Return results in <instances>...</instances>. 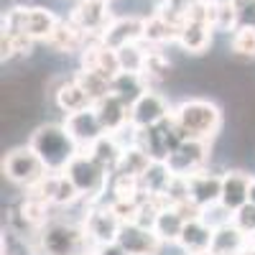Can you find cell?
<instances>
[{
    "label": "cell",
    "mask_w": 255,
    "mask_h": 255,
    "mask_svg": "<svg viewBox=\"0 0 255 255\" xmlns=\"http://www.w3.org/2000/svg\"><path fill=\"white\" fill-rule=\"evenodd\" d=\"M145 41H135V44H128L123 49H118V61H120V72H133L140 74L145 67Z\"/></svg>",
    "instance_id": "cell-32"
},
{
    "label": "cell",
    "mask_w": 255,
    "mask_h": 255,
    "mask_svg": "<svg viewBox=\"0 0 255 255\" xmlns=\"http://www.w3.org/2000/svg\"><path fill=\"white\" fill-rule=\"evenodd\" d=\"M212 235H215V227L207 225L202 217H194V220H186V225L181 230V238H179V245L189 255L191 253H199V250H209Z\"/></svg>",
    "instance_id": "cell-25"
},
{
    "label": "cell",
    "mask_w": 255,
    "mask_h": 255,
    "mask_svg": "<svg viewBox=\"0 0 255 255\" xmlns=\"http://www.w3.org/2000/svg\"><path fill=\"white\" fill-rule=\"evenodd\" d=\"M90 255H130L120 243H108V245H95Z\"/></svg>",
    "instance_id": "cell-40"
},
{
    "label": "cell",
    "mask_w": 255,
    "mask_h": 255,
    "mask_svg": "<svg viewBox=\"0 0 255 255\" xmlns=\"http://www.w3.org/2000/svg\"><path fill=\"white\" fill-rule=\"evenodd\" d=\"M171 115V108L163 95H158L156 90H145L133 105H130V125L138 130H145L161 120H166Z\"/></svg>",
    "instance_id": "cell-11"
},
{
    "label": "cell",
    "mask_w": 255,
    "mask_h": 255,
    "mask_svg": "<svg viewBox=\"0 0 255 255\" xmlns=\"http://www.w3.org/2000/svg\"><path fill=\"white\" fill-rule=\"evenodd\" d=\"M168 69H171V61H168V56H166L158 46L148 44L145 67H143V72H140V77H143L145 84H148V90H153V84L163 82V79L168 77Z\"/></svg>",
    "instance_id": "cell-29"
},
{
    "label": "cell",
    "mask_w": 255,
    "mask_h": 255,
    "mask_svg": "<svg viewBox=\"0 0 255 255\" xmlns=\"http://www.w3.org/2000/svg\"><path fill=\"white\" fill-rule=\"evenodd\" d=\"M250 248H253L250 235L245 230H240L235 222H225V225L215 227L212 245H209V250L215 255H248Z\"/></svg>",
    "instance_id": "cell-15"
},
{
    "label": "cell",
    "mask_w": 255,
    "mask_h": 255,
    "mask_svg": "<svg viewBox=\"0 0 255 255\" xmlns=\"http://www.w3.org/2000/svg\"><path fill=\"white\" fill-rule=\"evenodd\" d=\"M90 3H102V0H90Z\"/></svg>",
    "instance_id": "cell-45"
},
{
    "label": "cell",
    "mask_w": 255,
    "mask_h": 255,
    "mask_svg": "<svg viewBox=\"0 0 255 255\" xmlns=\"http://www.w3.org/2000/svg\"><path fill=\"white\" fill-rule=\"evenodd\" d=\"M250 243H253V245H255V232H253V235H250Z\"/></svg>",
    "instance_id": "cell-44"
},
{
    "label": "cell",
    "mask_w": 255,
    "mask_h": 255,
    "mask_svg": "<svg viewBox=\"0 0 255 255\" xmlns=\"http://www.w3.org/2000/svg\"><path fill=\"white\" fill-rule=\"evenodd\" d=\"M232 222H235L240 230H245L248 235L255 232V204H243L238 212H232Z\"/></svg>",
    "instance_id": "cell-38"
},
{
    "label": "cell",
    "mask_w": 255,
    "mask_h": 255,
    "mask_svg": "<svg viewBox=\"0 0 255 255\" xmlns=\"http://www.w3.org/2000/svg\"><path fill=\"white\" fill-rule=\"evenodd\" d=\"M202 220L207 225H212V227H220L225 222H232V212L222 202H217V204H209V207L202 209Z\"/></svg>",
    "instance_id": "cell-37"
},
{
    "label": "cell",
    "mask_w": 255,
    "mask_h": 255,
    "mask_svg": "<svg viewBox=\"0 0 255 255\" xmlns=\"http://www.w3.org/2000/svg\"><path fill=\"white\" fill-rule=\"evenodd\" d=\"M191 255H215L212 250H199V253H191Z\"/></svg>",
    "instance_id": "cell-42"
},
{
    "label": "cell",
    "mask_w": 255,
    "mask_h": 255,
    "mask_svg": "<svg viewBox=\"0 0 255 255\" xmlns=\"http://www.w3.org/2000/svg\"><path fill=\"white\" fill-rule=\"evenodd\" d=\"M82 59V67L90 69V72H97L102 77L113 79L118 72H120V61H118V51L110 49L108 44H102L100 38H92L87 46H84V51L79 54Z\"/></svg>",
    "instance_id": "cell-14"
},
{
    "label": "cell",
    "mask_w": 255,
    "mask_h": 255,
    "mask_svg": "<svg viewBox=\"0 0 255 255\" xmlns=\"http://www.w3.org/2000/svg\"><path fill=\"white\" fill-rule=\"evenodd\" d=\"M153 158L151 153L145 151L143 145L138 143H130V145H125V151H123V158H120V166H118V171L115 174H125V176H143L148 168H151Z\"/></svg>",
    "instance_id": "cell-27"
},
{
    "label": "cell",
    "mask_w": 255,
    "mask_h": 255,
    "mask_svg": "<svg viewBox=\"0 0 255 255\" xmlns=\"http://www.w3.org/2000/svg\"><path fill=\"white\" fill-rule=\"evenodd\" d=\"M250 181H253V176L245 174V171H225L222 174V197H220V202L230 212H238L243 204L250 202Z\"/></svg>",
    "instance_id": "cell-20"
},
{
    "label": "cell",
    "mask_w": 255,
    "mask_h": 255,
    "mask_svg": "<svg viewBox=\"0 0 255 255\" xmlns=\"http://www.w3.org/2000/svg\"><path fill=\"white\" fill-rule=\"evenodd\" d=\"M59 15L49 8H41V5H33V8H26V5H15L10 8L5 15H3V26L5 28H15V31H23L28 33L33 41H46L51 38V33L56 31L59 26Z\"/></svg>",
    "instance_id": "cell-4"
},
{
    "label": "cell",
    "mask_w": 255,
    "mask_h": 255,
    "mask_svg": "<svg viewBox=\"0 0 255 255\" xmlns=\"http://www.w3.org/2000/svg\"><path fill=\"white\" fill-rule=\"evenodd\" d=\"M90 41H92V36L84 33L72 18H61L56 31L51 33V38L46 41V44L59 54H82Z\"/></svg>",
    "instance_id": "cell-17"
},
{
    "label": "cell",
    "mask_w": 255,
    "mask_h": 255,
    "mask_svg": "<svg viewBox=\"0 0 255 255\" xmlns=\"http://www.w3.org/2000/svg\"><path fill=\"white\" fill-rule=\"evenodd\" d=\"M118 243L130 255H161V250L166 245L153 227H143L138 222H123Z\"/></svg>",
    "instance_id": "cell-10"
},
{
    "label": "cell",
    "mask_w": 255,
    "mask_h": 255,
    "mask_svg": "<svg viewBox=\"0 0 255 255\" xmlns=\"http://www.w3.org/2000/svg\"><path fill=\"white\" fill-rule=\"evenodd\" d=\"M220 197H222V176L207 171V168L189 176V199L197 207L204 209L209 204H217Z\"/></svg>",
    "instance_id": "cell-19"
},
{
    "label": "cell",
    "mask_w": 255,
    "mask_h": 255,
    "mask_svg": "<svg viewBox=\"0 0 255 255\" xmlns=\"http://www.w3.org/2000/svg\"><path fill=\"white\" fill-rule=\"evenodd\" d=\"M171 115L184 138L212 140L222 128V110L212 100H184L179 108L171 110Z\"/></svg>",
    "instance_id": "cell-2"
},
{
    "label": "cell",
    "mask_w": 255,
    "mask_h": 255,
    "mask_svg": "<svg viewBox=\"0 0 255 255\" xmlns=\"http://www.w3.org/2000/svg\"><path fill=\"white\" fill-rule=\"evenodd\" d=\"M215 31L230 33L240 26V15H238V5L235 0H215Z\"/></svg>",
    "instance_id": "cell-33"
},
{
    "label": "cell",
    "mask_w": 255,
    "mask_h": 255,
    "mask_svg": "<svg viewBox=\"0 0 255 255\" xmlns=\"http://www.w3.org/2000/svg\"><path fill=\"white\" fill-rule=\"evenodd\" d=\"M176 38H179V28L168 18H163L158 10L143 18V41L145 44L163 46V44H176Z\"/></svg>",
    "instance_id": "cell-24"
},
{
    "label": "cell",
    "mask_w": 255,
    "mask_h": 255,
    "mask_svg": "<svg viewBox=\"0 0 255 255\" xmlns=\"http://www.w3.org/2000/svg\"><path fill=\"white\" fill-rule=\"evenodd\" d=\"M64 174L74 181V186L79 189V194L87 199V202L102 199L105 189H108V184L113 179L87 151H79L74 156V161L67 166V171H64Z\"/></svg>",
    "instance_id": "cell-5"
},
{
    "label": "cell",
    "mask_w": 255,
    "mask_h": 255,
    "mask_svg": "<svg viewBox=\"0 0 255 255\" xmlns=\"http://www.w3.org/2000/svg\"><path fill=\"white\" fill-rule=\"evenodd\" d=\"M54 100H56V108L64 113V115H69V113H79V110H87L92 108V97L82 90V84L72 77V79H64L56 92H54Z\"/></svg>",
    "instance_id": "cell-23"
},
{
    "label": "cell",
    "mask_w": 255,
    "mask_h": 255,
    "mask_svg": "<svg viewBox=\"0 0 255 255\" xmlns=\"http://www.w3.org/2000/svg\"><path fill=\"white\" fill-rule=\"evenodd\" d=\"M100 41L108 44L110 49H115V51L128 46V44H135V41H143V18L140 15L113 18V23L100 36Z\"/></svg>",
    "instance_id": "cell-16"
},
{
    "label": "cell",
    "mask_w": 255,
    "mask_h": 255,
    "mask_svg": "<svg viewBox=\"0 0 255 255\" xmlns=\"http://www.w3.org/2000/svg\"><path fill=\"white\" fill-rule=\"evenodd\" d=\"M184 225H186V217L181 215V209H179L176 204H166V207H161V212H158L153 230L158 232V238H161L163 243H179Z\"/></svg>",
    "instance_id": "cell-26"
},
{
    "label": "cell",
    "mask_w": 255,
    "mask_h": 255,
    "mask_svg": "<svg viewBox=\"0 0 255 255\" xmlns=\"http://www.w3.org/2000/svg\"><path fill=\"white\" fill-rule=\"evenodd\" d=\"M64 125H67V130L72 133V138L79 143L82 151H87L97 138H102L105 133H108V130H105V125L100 123V118H97L95 105L87 108V110L69 113L67 118H64Z\"/></svg>",
    "instance_id": "cell-13"
},
{
    "label": "cell",
    "mask_w": 255,
    "mask_h": 255,
    "mask_svg": "<svg viewBox=\"0 0 255 255\" xmlns=\"http://www.w3.org/2000/svg\"><path fill=\"white\" fill-rule=\"evenodd\" d=\"M171 179H174V174H171V168L166 166V161H153L151 168L140 176L143 194L145 197H161V194H166Z\"/></svg>",
    "instance_id": "cell-28"
},
{
    "label": "cell",
    "mask_w": 255,
    "mask_h": 255,
    "mask_svg": "<svg viewBox=\"0 0 255 255\" xmlns=\"http://www.w3.org/2000/svg\"><path fill=\"white\" fill-rule=\"evenodd\" d=\"M82 227L87 232V238L92 240V245H108V243H118L123 220L115 212L113 202L105 204L102 199H97V202H90Z\"/></svg>",
    "instance_id": "cell-7"
},
{
    "label": "cell",
    "mask_w": 255,
    "mask_h": 255,
    "mask_svg": "<svg viewBox=\"0 0 255 255\" xmlns=\"http://www.w3.org/2000/svg\"><path fill=\"white\" fill-rule=\"evenodd\" d=\"M95 110H97V118L100 123L105 125V130L108 133H120L123 128L130 125V105H128L125 100H120L118 95H108L95 102Z\"/></svg>",
    "instance_id": "cell-18"
},
{
    "label": "cell",
    "mask_w": 255,
    "mask_h": 255,
    "mask_svg": "<svg viewBox=\"0 0 255 255\" xmlns=\"http://www.w3.org/2000/svg\"><path fill=\"white\" fill-rule=\"evenodd\" d=\"M74 79L82 84V90L92 97V102L108 97V95L113 92V84H110L113 79L102 77V74H97V72H90V69H84V67H82L79 72H74Z\"/></svg>",
    "instance_id": "cell-31"
},
{
    "label": "cell",
    "mask_w": 255,
    "mask_h": 255,
    "mask_svg": "<svg viewBox=\"0 0 255 255\" xmlns=\"http://www.w3.org/2000/svg\"><path fill=\"white\" fill-rule=\"evenodd\" d=\"M212 33H215V28H212L209 23H202V20H186V23L179 28V38L176 44L186 51V54H194V56H202L204 51H209L212 46Z\"/></svg>",
    "instance_id": "cell-21"
},
{
    "label": "cell",
    "mask_w": 255,
    "mask_h": 255,
    "mask_svg": "<svg viewBox=\"0 0 255 255\" xmlns=\"http://www.w3.org/2000/svg\"><path fill=\"white\" fill-rule=\"evenodd\" d=\"M113 95H118L120 100H125L128 105H133L145 90H148V84L140 74H133V72H118L113 77Z\"/></svg>",
    "instance_id": "cell-30"
},
{
    "label": "cell",
    "mask_w": 255,
    "mask_h": 255,
    "mask_svg": "<svg viewBox=\"0 0 255 255\" xmlns=\"http://www.w3.org/2000/svg\"><path fill=\"white\" fill-rule=\"evenodd\" d=\"M240 26H255V0H235Z\"/></svg>",
    "instance_id": "cell-39"
},
{
    "label": "cell",
    "mask_w": 255,
    "mask_h": 255,
    "mask_svg": "<svg viewBox=\"0 0 255 255\" xmlns=\"http://www.w3.org/2000/svg\"><path fill=\"white\" fill-rule=\"evenodd\" d=\"M181 140H184V133L179 130L174 115H168L166 120L145 128V130H138V140L135 143L143 145L145 151L151 153L153 161H166Z\"/></svg>",
    "instance_id": "cell-8"
},
{
    "label": "cell",
    "mask_w": 255,
    "mask_h": 255,
    "mask_svg": "<svg viewBox=\"0 0 255 255\" xmlns=\"http://www.w3.org/2000/svg\"><path fill=\"white\" fill-rule=\"evenodd\" d=\"M209 161V140H197V138H184L174 153L166 158V166L171 168V174L176 176H191L202 171Z\"/></svg>",
    "instance_id": "cell-9"
},
{
    "label": "cell",
    "mask_w": 255,
    "mask_h": 255,
    "mask_svg": "<svg viewBox=\"0 0 255 255\" xmlns=\"http://www.w3.org/2000/svg\"><path fill=\"white\" fill-rule=\"evenodd\" d=\"M69 18L74 23L84 31L90 33L92 38H100L108 26L113 23V15H110V8H108V0H102V3H90V0H77V5L72 8Z\"/></svg>",
    "instance_id": "cell-12"
},
{
    "label": "cell",
    "mask_w": 255,
    "mask_h": 255,
    "mask_svg": "<svg viewBox=\"0 0 255 255\" xmlns=\"http://www.w3.org/2000/svg\"><path fill=\"white\" fill-rule=\"evenodd\" d=\"M230 49L240 59H255V26H238L232 31Z\"/></svg>",
    "instance_id": "cell-34"
},
{
    "label": "cell",
    "mask_w": 255,
    "mask_h": 255,
    "mask_svg": "<svg viewBox=\"0 0 255 255\" xmlns=\"http://www.w3.org/2000/svg\"><path fill=\"white\" fill-rule=\"evenodd\" d=\"M38 255H90L92 240L87 238L84 227L69 222H46L36 235ZM95 248V245H92Z\"/></svg>",
    "instance_id": "cell-3"
},
{
    "label": "cell",
    "mask_w": 255,
    "mask_h": 255,
    "mask_svg": "<svg viewBox=\"0 0 255 255\" xmlns=\"http://www.w3.org/2000/svg\"><path fill=\"white\" fill-rule=\"evenodd\" d=\"M123 151H125V143H120V138L113 135V133H105L102 138H97V140L87 148V153H90L110 176L118 171L120 158H123Z\"/></svg>",
    "instance_id": "cell-22"
},
{
    "label": "cell",
    "mask_w": 255,
    "mask_h": 255,
    "mask_svg": "<svg viewBox=\"0 0 255 255\" xmlns=\"http://www.w3.org/2000/svg\"><path fill=\"white\" fill-rule=\"evenodd\" d=\"M191 3L194 0H163V3L156 8L163 18H168L176 28H181L186 20H189V10H191Z\"/></svg>",
    "instance_id": "cell-35"
},
{
    "label": "cell",
    "mask_w": 255,
    "mask_h": 255,
    "mask_svg": "<svg viewBox=\"0 0 255 255\" xmlns=\"http://www.w3.org/2000/svg\"><path fill=\"white\" fill-rule=\"evenodd\" d=\"M250 204H255V176L250 181Z\"/></svg>",
    "instance_id": "cell-41"
},
{
    "label": "cell",
    "mask_w": 255,
    "mask_h": 255,
    "mask_svg": "<svg viewBox=\"0 0 255 255\" xmlns=\"http://www.w3.org/2000/svg\"><path fill=\"white\" fill-rule=\"evenodd\" d=\"M3 174L15 186L28 189V186H33V184H38L41 179H44L49 174V168L31 145H18V148H13V151L5 153Z\"/></svg>",
    "instance_id": "cell-6"
},
{
    "label": "cell",
    "mask_w": 255,
    "mask_h": 255,
    "mask_svg": "<svg viewBox=\"0 0 255 255\" xmlns=\"http://www.w3.org/2000/svg\"><path fill=\"white\" fill-rule=\"evenodd\" d=\"M77 199H82L79 189L74 186V181L67 176V174H56V186H54V204L56 207H69L74 204Z\"/></svg>",
    "instance_id": "cell-36"
},
{
    "label": "cell",
    "mask_w": 255,
    "mask_h": 255,
    "mask_svg": "<svg viewBox=\"0 0 255 255\" xmlns=\"http://www.w3.org/2000/svg\"><path fill=\"white\" fill-rule=\"evenodd\" d=\"M28 145L41 156L49 171L61 174L67 171V166L74 161V156L82 151L79 143L72 138L64 123H44L38 125L28 138Z\"/></svg>",
    "instance_id": "cell-1"
},
{
    "label": "cell",
    "mask_w": 255,
    "mask_h": 255,
    "mask_svg": "<svg viewBox=\"0 0 255 255\" xmlns=\"http://www.w3.org/2000/svg\"><path fill=\"white\" fill-rule=\"evenodd\" d=\"M3 255H8V253H3Z\"/></svg>",
    "instance_id": "cell-46"
},
{
    "label": "cell",
    "mask_w": 255,
    "mask_h": 255,
    "mask_svg": "<svg viewBox=\"0 0 255 255\" xmlns=\"http://www.w3.org/2000/svg\"><path fill=\"white\" fill-rule=\"evenodd\" d=\"M248 255H255V245H253V248H250V250H248Z\"/></svg>",
    "instance_id": "cell-43"
}]
</instances>
